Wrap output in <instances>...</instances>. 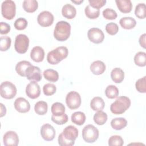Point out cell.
<instances>
[{"mask_svg":"<svg viewBox=\"0 0 146 146\" xmlns=\"http://www.w3.org/2000/svg\"><path fill=\"white\" fill-rule=\"evenodd\" d=\"M82 137L86 143H94L98 139L99 130L92 124L87 125L82 130Z\"/></svg>","mask_w":146,"mask_h":146,"instance_id":"cell-6","label":"cell"},{"mask_svg":"<svg viewBox=\"0 0 146 146\" xmlns=\"http://www.w3.org/2000/svg\"><path fill=\"white\" fill-rule=\"evenodd\" d=\"M81 97L76 91H70L66 97V103L68 107L71 110H75L79 108L81 104Z\"/></svg>","mask_w":146,"mask_h":146,"instance_id":"cell-8","label":"cell"},{"mask_svg":"<svg viewBox=\"0 0 146 146\" xmlns=\"http://www.w3.org/2000/svg\"><path fill=\"white\" fill-rule=\"evenodd\" d=\"M2 16L7 20L13 19L16 14V5L11 0H5L1 4Z\"/></svg>","mask_w":146,"mask_h":146,"instance_id":"cell-4","label":"cell"},{"mask_svg":"<svg viewBox=\"0 0 146 146\" xmlns=\"http://www.w3.org/2000/svg\"><path fill=\"white\" fill-rule=\"evenodd\" d=\"M123 144V139L119 135L111 136L108 139V145L110 146H122Z\"/></svg>","mask_w":146,"mask_h":146,"instance_id":"cell-37","label":"cell"},{"mask_svg":"<svg viewBox=\"0 0 146 146\" xmlns=\"http://www.w3.org/2000/svg\"><path fill=\"white\" fill-rule=\"evenodd\" d=\"M131 106V100L125 96L117 98L110 106V110L113 114L120 115L124 113Z\"/></svg>","mask_w":146,"mask_h":146,"instance_id":"cell-3","label":"cell"},{"mask_svg":"<svg viewBox=\"0 0 146 146\" xmlns=\"http://www.w3.org/2000/svg\"><path fill=\"white\" fill-rule=\"evenodd\" d=\"M40 135L46 141H51L55 136L54 128L49 124H44L40 128Z\"/></svg>","mask_w":146,"mask_h":146,"instance_id":"cell-13","label":"cell"},{"mask_svg":"<svg viewBox=\"0 0 146 146\" xmlns=\"http://www.w3.org/2000/svg\"><path fill=\"white\" fill-rule=\"evenodd\" d=\"M22 7L27 13H33L38 7V3L35 0H25L22 3Z\"/></svg>","mask_w":146,"mask_h":146,"instance_id":"cell-26","label":"cell"},{"mask_svg":"<svg viewBox=\"0 0 146 146\" xmlns=\"http://www.w3.org/2000/svg\"><path fill=\"white\" fill-rule=\"evenodd\" d=\"M15 109L20 113H26L29 111L30 104L24 98H18L14 103Z\"/></svg>","mask_w":146,"mask_h":146,"instance_id":"cell-15","label":"cell"},{"mask_svg":"<svg viewBox=\"0 0 146 146\" xmlns=\"http://www.w3.org/2000/svg\"><path fill=\"white\" fill-rule=\"evenodd\" d=\"M119 23L123 29L130 30L135 27L136 25V21L132 17H125L120 19Z\"/></svg>","mask_w":146,"mask_h":146,"instance_id":"cell-21","label":"cell"},{"mask_svg":"<svg viewBox=\"0 0 146 146\" xmlns=\"http://www.w3.org/2000/svg\"><path fill=\"white\" fill-rule=\"evenodd\" d=\"M106 96L109 99H114L117 97L119 95V90L114 85L108 86L105 90Z\"/></svg>","mask_w":146,"mask_h":146,"instance_id":"cell-34","label":"cell"},{"mask_svg":"<svg viewBox=\"0 0 146 146\" xmlns=\"http://www.w3.org/2000/svg\"><path fill=\"white\" fill-rule=\"evenodd\" d=\"M118 9L123 13H130L132 9V3L130 0H116Z\"/></svg>","mask_w":146,"mask_h":146,"instance_id":"cell-19","label":"cell"},{"mask_svg":"<svg viewBox=\"0 0 146 146\" xmlns=\"http://www.w3.org/2000/svg\"><path fill=\"white\" fill-rule=\"evenodd\" d=\"M145 76L139 79L136 83L135 87L137 91L140 93L146 92V79Z\"/></svg>","mask_w":146,"mask_h":146,"instance_id":"cell-38","label":"cell"},{"mask_svg":"<svg viewBox=\"0 0 146 146\" xmlns=\"http://www.w3.org/2000/svg\"><path fill=\"white\" fill-rule=\"evenodd\" d=\"M106 30L108 34L111 35H114L117 33L119 31V27L116 23L110 22L106 25Z\"/></svg>","mask_w":146,"mask_h":146,"instance_id":"cell-43","label":"cell"},{"mask_svg":"<svg viewBox=\"0 0 146 146\" xmlns=\"http://www.w3.org/2000/svg\"><path fill=\"white\" fill-rule=\"evenodd\" d=\"M26 94L30 99H36L40 96V88L36 81H31L26 86Z\"/></svg>","mask_w":146,"mask_h":146,"instance_id":"cell-11","label":"cell"},{"mask_svg":"<svg viewBox=\"0 0 146 146\" xmlns=\"http://www.w3.org/2000/svg\"><path fill=\"white\" fill-rule=\"evenodd\" d=\"M27 21L24 18H19L15 20L14 23V27L18 30H23L27 26Z\"/></svg>","mask_w":146,"mask_h":146,"instance_id":"cell-42","label":"cell"},{"mask_svg":"<svg viewBox=\"0 0 146 146\" xmlns=\"http://www.w3.org/2000/svg\"><path fill=\"white\" fill-rule=\"evenodd\" d=\"M94 121L99 125H103L107 120V115L103 111H99L94 115Z\"/></svg>","mask_w":146,"mask_h":146,"instance_id":"cell-30","label":"cell"},{"mask_svg":"<svg viewBox=\"0 0 146 146\" xmlns=\"http://www.w3.org/2000/svg\"><path fill=\"white\" fill-rule=\"evenodd\" d=\"M64 106L59 102H55L52 104L51 107V111L53 115L60 116L65 112Z\"/></svg>","mask_w":146,"mask_h":146,"instance_id":"cell-31","label":"cell"},{"mask_svg":"<svg viewBox=\"0 0 146 146\" xmlns=\"http://www.w3.org/2000/svg\"><path fill=\"white\" fill-rule=\"evenodd\" d=\"M111 78L116 83H121L124 78V72L120 68H115L111 72Z\"/></svg>","mask_w":146,"mask_h":146,"instance_id":"cell-24","label":"cell"},{"mask_svg":"<svg viewBox=\"0 0 146 146\" xmlns=\"http://www.w3.org/2000/svg\"><path fill=\"white\" fill-rule=\"evenodd\" d=\"M0 106H1V115H0V116L3 117L4 115H6V108L5 106L2 103H0Z\"/></svg>","mask_w":146,"mask_h":146,"instance_id":"cell-48","label":"cell"},{"mask_svg":"<svg viewBox=\"0 0 146 146\" xmlns=\"http://www.w3.org/2000/svg\"><path fill=\"white\" fill-rule=\"evenodd\" d=\"M90 5L95 9H99L102 7L106 3V0H89Z\"/></svg>","mask_w":146,"mask_h":146,"instance_id":"cell-44","label":"cell"},{"mask_svg":"<svg viewBox=\"0 0 146 146\" xmlns=\"http://www.w3.org/2000/svg\"><path fill=\"white\" fill-rule=\"evenodd\" d=\"M48 105L44 101H39L36 102L34 106L35 113L39 115H43L47 112Z\"/></svg>","mask_w":146,"mask_h":146,"instance_id":"cell-29","label":"cell"},{"mask_svg":"<svg viewBox=\"0 0 146 146\" xmlns=\"http://www.w3.org/2000/svg\"><path fill=\"white\" fill-rule=\"evenodd\" d=\"M68 50L65 46H59L50 51L47 55V62L51 64H57L67 58Z\"/></svg>","mask_w":146,"mask_h":146,"instance_id":"cell-2","label":"cell"},{"mask_svg":"<svg viewBox=\"0 0 146 146\" xmlns=\"http://www.w3.org/2000/svg\"><path fill=\"white\" fill-rule=\"evenodd\" d=\"M43 74L45 79L51 82H55L59 79L58 72L53 69H47L44 71Z\"/></svg>","mask_w":146,"mask_h":146,"instance_id":"cell-28","label":"cell"},{"mask_svg":"<svg viewBox=\"0 0 146 146\" xmlns=\"http://www.w3.org/2000/svg\"><path fill=\"white\" fill-rule=\"evenodd\" d=\"M11 43V39L8 36H2L0 39V50L6 51L9 49Z\"/></svg>","mask_w":146,"mask_h":146,"instance_id":"cell-36","label":"cell"},{"mask_svg":"<svg viewBox=\"0 0 146 146\" xmlns=\"http://www.w3.org/2000/svg\"><path fill=\"white\" fill-rule=\"evenodd\" d=\"M68 120V116L65 113L60 116H55L53 115L51 116V120L58 125H62L66 123Z\"/></svg>","mask_w":146,"mask_h":146,"instance_id":"cell-39","label":"cell"},{"mask_svg":"<svg viewBox=\"0 0 146 146\" xmlns=\"http://www.w3.org/2000/svg\"><path fill=\"white\" fill-rule=\"evenodd\" d=\"M145 36H146V35L144 33L140 36L139 40L140 46L143 47L144 48H145Z\"/></svg>","mask_w":146,"mask_h":146,"instance_id":"cell-47","label":"cell"},{"mask_svg":"<svg viewBox=\"0 0 146 146\" xmlns=\"http://www.w3.org/2000/svg\"><path fill=\"white\" fill-rule=\"evenodd\" d=\"M62 14L64 17L68 19H71L76 16V10L75 7L71 4L67 3L63 6Z\"/></svg>","mask_w":146,"mask_h":146,"instance_id":"cell-20","label":"cell"},{"mask_svg":"<svg viewBox=\"0 0 146 146\" xmlns=\"http://www.w3.org/2000/svg\"><path fill=\"white\" fill-rule=\"evenodd\" d=\"M127 125V121L124 117H116L111 121V126L115 130H121Z\"/></svg>","mask_w":146,"mask_h":146,"instance_id":"cell-25","label":"cell"},{"mask_svg":"<svg viewBox=\"0 0 146 146\" xmlns=\"http://www.w3.org/2000/svg\"><path fill=\"white\" fill-rule=\"evenodd\" d=\"M29 38L25 34H20L17 35L14 43L15 51L19 54H25L29 48Z\"/></svg>","mask_w":146,"mask_h":146,"instance_id":"cell-7","label":"cell"},{"mask_svg":"<svg viewBox=\"0 0 146 146\" xmlns=\"http://www.w3.org/2000/svg\"><path fill=\"white\" fill-rule=\"evenodd\" d=\"M56 91V86L52 83H47L43 87V91L45 95L51 96L55 93Z\"/></svg>","mask_w":146,"mask_h":146,"instance_id":"cell-41","label":"cell"},{"mask_svg":"<svg viewBox=\"0 0 146 146\" xmlns=\"http://www.w3.org/2000/svg\"><path fill=\"white\" fill-rule=\"evenodd\" d=\"M62 134L66 140L75 142L78 136V130L75 126L68 125L65 127Z\"/></svg>","mask_w":146,"mask_h":146,"instance_id":"cell-16","label":"cell"},{"mask_svg":"<svg viewBox=\"0 0 146 146\" xmlns=\"http://www.w3.org/2000/svg\"><path fill=\"white\" fill-rule=\"evenodd\" d=\"M86 17L89 19H94L97 18L100 14V10L92 7L90 5H87L84 9Z\"/></svg>","mask_w":146,"mask_h":146,"instance_id":"cell-32","label":"cell"},{"mask_svg":"<svg viewBox=\"0 0 146 146\" xmlns=\"http://www.w3.org/2000/svg\"><path fill=\"white\" fill-rule=\"evenodd\" d=\"M71 34V25L66 21H61L56 23L54 31V36L59 41L66 40Z\"/></svg>","mask_w":146,"mask_h":146,"instance_id":"cell-1","label":"cell"},{"mask_svg":"<svg viewBox=\"0 0 146 146\" xmlns=\"http://www.w3.org/2000/svg\"><path fill=\"white\" fill-rule=\"evenodd\" d=\"M71 121L78 125H83L86 119V117L85 114L80 111L75 112L73 113L71 117Z\"/></svg>","mask_w":146,"mask_h":146,"instance_id":"cell-27","label":"cell"},{"mask_svg":"<svg viewBox=\"0 0 146 146\" xmlns=\"http://www.w3.org/2000/svg\"><path fill=\"white\" fill-rule=\"evenodd\" d=\"M90 70L94 74L99 75L102 74L106 70V65L101 60L93 62L90 65Z\"/></svg>","mask_w":146,"mask_h":146,"instance_id":"cell-18","label":"cell"},{"mask_svg":"<svg viewBox=\"0 0 146 146\" xmlns=\"http://www.w3.org/2000/svg\"><path fill=\"white\" fill-rule=\"evenodd\" d=\"M38 24L42 27H48L54 22V15L48 11H43L39 14L37 17Z\"/></svg>","mask_w":146,"mask_h":146,"instance_id":"cell-9","label":"cell"},{"mask_svg":"<svg viewBox=\"0 0 146 146\" xmlns=\"http://www.w3.org/2000/svg\"><path fill=\"white\" fill-rule=\"evenodd\" d=\"M30 57L35 62L43 61L44 58V51L43 48L40 46L34 47L30 52Z\"/></svg>","mask_w":146,"mask_h":146,"instance_id":"cell-17","label":"cell"},{"mask_svg":"<svg viewBox=\"0 0 146 146\" xmlns=\"http://www.w3.org/2000/svg\"><path fill=\"white\" fill-rule=\"evenodd\" d=\"M135 63L140 67H144L146 65V54L144 52L140 51L136 53L134 56Z\"/></svg>","mask_w":146,"mask_h":146,"instance_id":"cell-33","label":"cell"},{"mask_svg":"<svg viewBox=\"0 0 146 146\" xmlns=\"http://www.w3.org/2000/svg\"><path fill=\"white\" fill-rule=\"evenodd\" d=\"M31 66H32V64L30 62L27 60H22L16 64L15 71L20 76H26V71Z\"/></svg>","mask_w":146,"mask_h":146,"instance_id":"cell-23","label":"cell"},{"mask_svg":"<svg viewBox=\"0 0 146 146\" xmlns=\"http://www.w3.org/2000/svg\"><path fill=\"white\" fill-rule=\"evenodd\" d=\"M0 27L1 34H7L10 31V26L6 22H1L0 23Z\"/></svg>","mask_w":146,"mask_h":146,"instance_id":"cell-46","label":"cell"},{"mask_svg":"<svg viewBox=\"0 0 146 146\" xmlns=\"http://www.w3.org/2000/svg\"><path fill=\"white\" fill-rule=\"evenodd\" d=\"M135 15L139 19H144L146 17V8L144 3L137 4L135 10Z\"/></svg>","mask_w":146,"mask_h":146,"instance_id":"cell-35","label":"cell"},{"mask_svg":"<svg viewBox=\"0 0 146 146\" xmlns=\"http://www.w3.org/2000/svg\"><path fill=\"white\" fill-rule=\"evenodd\" d=\"M105 106V103L103 99L99 97H94L90 102V107L91 109L95 111H102Z\"/></svg>","mask_w":146,"mask_h":146,"instance_id":"cell-22","label":"cell"},{"mask_svg":"<svg viewBox=\"0 0 146 146\" xmlns=\"http://www.w3.org/2000/svg\"><path fill=\"white\" fill-rule=\"evenodd\" d=\"M16 86L9 81H5L1 84V96L6 99H11L15 97L17 94Z\"/></svg>","mask_w":146,"mask_h":146,"instance_id":"cell-5","label":"cell"},{"mask_svg":"<svg viewBox=\"0 0 146 146\" xmlns=\"http://www.w3.org/2000/svg\"><path fill=\"white\" fill-rule=\"evenodd\" d=\"M87 36L89 40L96 44L102 43L104 39V34L102 30L99 28H91L87 33Z\"/></svg>","mask_w":146,"mask_h":146,"instance_id":"cell-10","label":"cell"},{"mask_svg":"<svg viewBox=\"0 0 146 146\" xmlns=\"http://www.w3.org/2000/svg\"><path fill=\"white\" fill-rule=\"evenodd\" d=\"M58 141V144L61 146H72L75 144L74 141H70L66 140L63 136L62 133L59 135Z\"/></svg>","mask_w":146,"mask_h":146,"instance_id":"cell-45","label":"cell"},{"mask_svg":"<svg viewBox=\"0 0 146 146\" xmlns=\"http://www.w3.org/2000/svg\"><path fill=\"white\" fill-rule=\"evenodd\" d=\"M3 141L5 146H17L19 143V137L15 132L9 131L4 134Z\"/></svg>","mask_w":146,"mask_h":146,"instance_id":"cell-12","label":"cell"},{"mask_svg":"<svg viewBox=\"0 0 146 146\" xmlns=\"http://www.w3.org/2000/svg\"><path fill=\"white\" fill-rule=\"evenodd\" d=\"M102 14L105 19L109 20L115 19L117 17L116 12L114 10L110 8H107L104 9L103 11Z\"/></svg>","mask_w":146,"mask_h":146,"instance_id":"cell-40","label":"cell"},{"mask_svg":"<svg viewBox=\"0 0 146 146\" xmlns=\"http://www.w3.org/2000/svg\"><path fill=\"white\" fill-rule=\"evenodd\" d=\"M26 76L29 80L39 82L42 79V74L40 68L35 66H31L26 71Z\"/></svg>","mask_w":146,"mask_h":146,"instance_id":"cell-14","label":"cell"},{"mask_svg":"<svg viewBox=\"0 0 146 146\" xmlns=\"http://www.w3.org/2000/svg\"><path fill=\"white\" fill-rule=\"evenodd\" d=\"M71 2L73 3H75L77 5H80L81 3L83 2V0H79V1H75V0H71Z\"/></svg>","mask_w":146,"mask_h":146,"instance_id":"cell-49","label":"cell"}]
</instances>
